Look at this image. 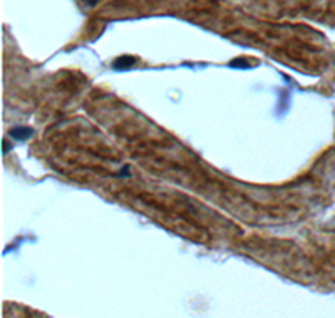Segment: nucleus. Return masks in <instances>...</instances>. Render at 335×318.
Listing matches in <instances>:
<instances>
[{"instance_id":"2","label":"nucleus","mask_w":335,"mask_h":318,"mask_svg":"<svg viewBox=\"0 0 335 318\" xmlns=\"http://www.w3.org/2000/svg\"><path fill=\"white\" fill-rule=\"evenodd\" d=\"M136 57L132 56H121L118 57L116 61L113 62V67L116 70H129L131 67H134V64H136Z\"/></svg>"},{"instance_id":"1","label":"nucleus","mask_w":335,"mask_h":318,"mask_svg":"<svg viewBox=\"0 0 335 318\" xmlns=\"http://www.w3.org/2000/svg\"><path fill=\"white\" fill-rule=\"evenodd\" d=\"M32 134H34V131L30 129V128H26V126H17V128L10 129V137L14 141L24 142V141H27Z\"/></svg>"}]
</instances>
